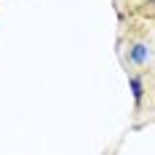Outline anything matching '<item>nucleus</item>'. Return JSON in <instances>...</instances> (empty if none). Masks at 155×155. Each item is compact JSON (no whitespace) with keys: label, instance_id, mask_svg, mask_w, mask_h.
Segmentation results:
<instances>
[{"label":"nucleus","instance_id":"2","mask_svg":"<svg viewBox=\"0 0 155 155\" xmlns=\"http://www.w3.org/2000/svg\"><path fill=\"white\" fill-rule=\"evenodd\" d=\"M128 86H131V94H134V102L139 104L142 102V96H144V83H142V78H128Z\"/></svg>","mask_w":155,"mask_h":155},{"label":"nucleus","instance_id":"1","mask_svg":"<svg viewBox=\"0 0 155 155\" xmlns=\"http://www.w3.org/2000/svg\"><path fill=\"white\" fill-rule=\"evenodd\" d=\"M147 56H150V51H147L144 43H134V46L128 48V59H131L134 64H144V62H147Z\"/></svg>","mask_w":155,"mask_h":155}]
</instances>
